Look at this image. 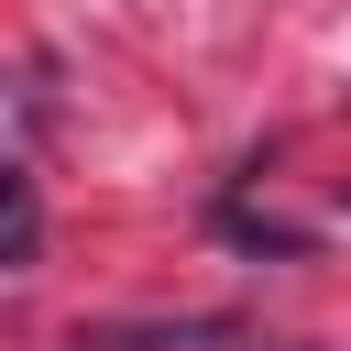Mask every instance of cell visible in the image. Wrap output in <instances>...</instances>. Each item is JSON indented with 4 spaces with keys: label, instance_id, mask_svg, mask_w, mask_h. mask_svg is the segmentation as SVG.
Here are the masks:
<instances>
[{
    "label": "cell",
    "instance_id": "1",
    "mask_svg": "<svg viewBox=\"0 0 351 351\" xmlns=\"http://www.w3.org/2000/svg\"><path fill=\"white\" fill-rule=\"evenodd\" d=\"M186 340H230L219 318H99L77 329V351H186Z\"/></svg>",
    "mask_w": 351,
    "mask_h": 351
},
{
    "label": "cell",
    "instance_id": "2",
    "mask_svg": "<svg viewBox=\"0 0 351 351\" xmlns=\"http://www.w3.org/2000/svg\"><path fill=\"white\" fill-rule=\"evenodd\" d=\"M0 186H11V230H0V263H11V274H33V252H44V197H33V176H22V165H11Z\"/></svg>",
    "mask_w": 351,
    "mask_h": 351
}]
</instances>
